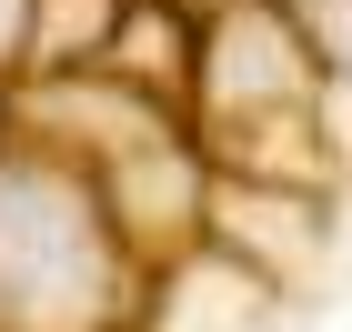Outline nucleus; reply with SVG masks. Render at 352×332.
Returning <instances> with one entry per match:
<instances>
[{
  "mask_svg": "<svg viewBox=\"0 0 352 332\" xmlns=\"http://www.w3.org/2000/svg\"><path fill=\"white\" fill-rule=\"evenodd\" d=\"M0 30H10V0H0Z\"/></svg>",
  "mask_w": 352,
  "mask_h": 332,
  "instance_id": "nucleus-2",
  "label": "nucleus"
},
{
  "mask_svg": "<svg viewBox=\"0 0 352 332\" xmlns=\"http://www.w3.org/2000/svg\"><path fill=\"white\" fill-rule=\"evenodd\" d=\"M0 282L21 302H60V282H91V232L71 221V192L51 181H10L0 192Z\"/></svg>",
  "mask_w": 352,
  "mask_h": 332,
  "instance_id": "nucleus-1",
  "label": "nucleus"
}]
</instances>
